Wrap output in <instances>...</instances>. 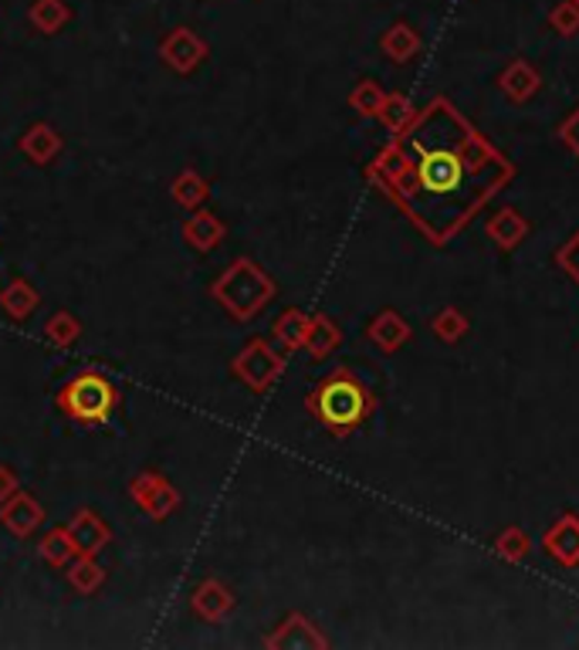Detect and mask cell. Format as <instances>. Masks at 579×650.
Here are the masks:
<instances>
[{"instance_id":"obj_1","label":"cell","mask_w":579,"mask_h":650,"mask_svg":"<svg viewBox=\"0 0 579 650\" xmlns=\"http://www.w3.org/2000/svg\"><path fill=\"white\" fill-rule=\"evenodd\" d=\"M413 149V180L417 190L438 207L448 203V217L467 210L471 203H478L485 193H478V170H475V146H461L457 139L441 143V136L424 139L413 133L410 136Z\"/></svg>"},{"instance_id":"obj_2","label":"cell","mask_w":579,"mask_h":650,"mask_svg":"<svg viewBox=\"0 0 579 650\" xmlns=\"http://www.w3.org/2000/svg\"><path fill=\"white\" fill-rule=\"evenodd\" d=\"M228 312H234L238 318H251L261 305H265L275 295V285L269 282V275L251 261H234L224 275L210 289Z\"/></svg>"},{"instance_id":"obj_3","label":"cell","mask_w":579,"mask_h":650,"mask_svg":"<svg viewBox=\"0 0 579 650\" xmlns=\"http://www.w3.org/2000/svg\"><path fill=\"white\" fill-rule=\"evenodd\" d=\"M308 407H312V413L319 417L326 427H333L336 433H343V430L356 427L366 417V407H370V400H366L362 387L356 384L352 376L336 373V376H329L326 384L308 397Z\"/></svg>"},{"instance_id":"obj_4","label":"cell","mask_w":579,"mask_h":650,"mask_svg":"<svg viewBox=\"0 0 579 650\" xmlns=\"http://www.w3.org/2000/svg\"><path fill=\"white\" fill-rule=\"evenodd\" d=\"M116 387L102 373H82L72 384H65L55 397V403L78 423H105L116 410Z\"/></svg>"},{"instance_id":"obj_5","label":"cell","mask_w":579,"mask_h":650,"mask_svg":"<svg viewBox=\"0 0 579 650\" xmlns=\"http://www.w3.org/2000/svg\"><path fill=\"white\" fill-rule=\"evenodd\" d=\"M278 369H282V359L261 343V339H254L238 359H234V376H241L244 384L251 387V390H265L272 379L278 376Z\"/></svg>"},{"instance_id":"obj_6","label":"cell","mask_w":579,"mask_h":650,"mask_svg":"<svg viewBox=\"0 0 579 650\" xmlns=\"http://www.w3.org/2000/svg\"><path fill=\"white\" fill-rule=\"evenodd\" d=\"M160 54L164 62L173 69V72H193L203 59H207V44L203 38H197L190 28H177L167 34V41L160 44Z\"/></svg>"},{"instance_id":"obj_7","label":"cell","mask_w":579,"mask_h":650,"mask_svg":"<svg viewBox=\"0 0 579 650\" xmlns=\"http://www.w3.org/2000/svg\"><path fill=\"white\" fill-rule=\"evenodd\" d=\"M69 532H72V538H75V546H78V556H95V553H102L105 546H109V538H113V532H109V525H105L95 512H78L72 522H69Z\"/></svg>"},{"instance_id":"obj_8","label":"cell","mask_w":579,"mask_h":650,"mask_svg":"<svg viewBox=\"0 0 579 650\" xmlns=\"http://www.w3.org/2000/svg\"><path fill=\"white\" fill-rule=\"evenodd\" d=\"M0 518H4V525H8L14 535H31V532L41 525L44 512H41V505H38L31 495L14 492L8 502H0Z\"/></svg>"},{"instance_id":"obj_9","label":"cell","mask_w":579,"mask_h":650,"mask_svg":"<svg viewBox=\"0 0 579 650\" xmlns=\"http://www.w3.org/2000/svg\"><path fill=\"white\" fill-rule=\"evenodd\" d=\"M231 607H234V596H231L228 586L218 583V579H203V583L197 586V593H193V610H197L203 620H221V617L231 614Z\"/></svg>"},{"instance_id":"obj_10","label":"cell","mask_w":579,"mask_h":650,"mask_svg":"<svg viewBox=\"0 0 579 650\" xmlns=\"http://www.w3.org/2000/svg\"><path fill=\"white\" fill-rule=\"evenodd\" d=\"M59 149H62V136L51 129V126H44V123H38L34 129H28L24 139H21V153L31 162H38V167H44V162L55 159Z\"/></svg>"},{"instance_id":"obj_11","label":"cell","mask_w":579,"mask_h":650,"mask_svg":"<svg viewBox=\"0 0 579 650\" xmlns=\"http://www.w3.org/2000/svg\"><path fill=\"white\" fill-rule=\"evenodd\" d=\"M183 238H187V244H190V248H197V251H210V248H218V244H221V238H224V224L218 221L214 213L200 210V213H193L190 221L183 224Z\"/></svg>"},{"instance_id":"obj_12","label":"cell","mask_w":579,"mask_h":650,"mask_svg":"<svg viewBox=\"0 0 579 650\" xmlns=\"http://www.w3.org/2000/svg\"><path fill=\"white\" fill-rule=\"evenodd\" d=\"M136 505H139L149 518H160V522H164V518L180 505V495L173 492V484H170L167 478H156L152 488H149V492H146Z\"/></svg>"},{"instance_id":"obj_13","label":"cell","mask_w":579,"mask_h":650,"mask_svg":"<svg viewBox=\"0 0 579 650\" xmlns=\"http://www.w3.org/2000/svg\"><path fill=\"white\" fill-rule=\"evenodd\" d=\"M28 18H31V24L41 34H55V31H62L72 21V11H69L65 0H34Z\"/></svg>"},{"instance_id":"obj_14","label":"cell","mask_w":579,"mask_h":650,"mask_svg":"<svg viewBox=\"0 0 579 650\" xmlns=\"http://www.w3.org/2000/svg\"><path fill=\"white\" fill-rule=\"evenodd\" d=\"M75 556H78V546H75V538H72L69 528H51V532H44V538H41V559L48 566H69Z\"/></svg>"},{"instance_id":"obj_15","label":"cell","mask_w":579,"mask_h":650,"mask_svg":"<svg viewBox=\"0 0 579 650\" xmlns=\"http://www.w3.org/2000/svg\"><path fill=\"white\" fill-rule=\"evenodd\" d=\"M0 305H4L14 318H28L38 308V292L24 279H14L4 292H0Z\"/></svg>"},{"instance_id":"obj_16","label":"cell","mask_w":579,"mask_h":650,"mask_svg":"<svg viewBox=\"0 0 579 650\" xmlns=\"http://www.w3.org/2000/svg\"><path fill=\"white\" fill-rule=\"evenodd\" d=\"M170 193H173V200H177L180 207H200V203L207 200V180H203L197 170H183V174L173 180Z\"/></svg>"},{"instance_id":"obj_17","label":"cell","mask_w":579,"mask_h":650,"mask_svg":"<svg viewBox=\"0 0 579 650\" xmlns=\"http://www.w3.org/2000/svg\"><path fill=\"white\" fill-rule=\"evenodd\" d=\"M69 579L78 593H95L105 579L102 566L95 563V556H82V559H72L69 563Z\"/></svg>"},{"instance_id":"obj_18","label":"cell","mask_w":579,"mask_h":650,"mask_svg":"<svg viewBox=\"0 0 579 650\" xmlns=\"http://www.w3.org/2000/svg\"><path fill=\"white\" fill-rule=\"evenodd\" d=\"M44 336H48V343H55V346H72L78 336H82V325H78V318L75 315H69V312H59V315H51L48 318V325H44Z\"/></svg>"},{"instance_id":"obj_19","label":"cell","mask_w":579,"mask_h":650,"mask_svg":"<svg viewBox=\"0 0 579 650\" xmlns=\"http://www.w3.org/2000/svg\"><path fill=\"white\" fill-rule=\"evenodd\" d=\"M278 336H282L288 346H295V343L302 339V318H298L295 312H288V315L278 322Z\"/></svg>"},{"instance_id":"obj_20","label":"cell","mask_w":579,"mask_h":650,"mask_svg":"<svg viewBox=\"0 0 579 650\" xmlns=\"http://www.w3.org/2000/svg\"><path fill=\"white\" fill-rule=\"evenodd\" d=\"M14 492H18V474L8 464H0V502H8Z\"/></svg>"}]
</instances>
